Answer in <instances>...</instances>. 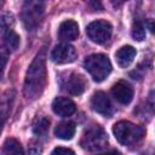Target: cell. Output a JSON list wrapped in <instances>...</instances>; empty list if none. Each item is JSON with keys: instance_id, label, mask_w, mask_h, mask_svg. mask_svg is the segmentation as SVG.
Instances as JSON below:
<instances>
[{"instance_id": "cell-1", "label": "cell", "mask_w": 155, "mask_h": 155, "mask_svg": "<svg viewBox=\"0 0 155 155\" xmlns=\"http://www.w3.org/2000/svg\"><path fill=\"white\" fill-rule=\"evenodd\" d=\"M46 85V52L42 48L31 62L25 74L23 93L27 99L39 98Z\"/></svg>"}, {"instance_id": "cell-2", "label": "cell", "mask_w": 155, "mask_h": 155, "mask_svg": "<svg viewBox=\"0 0 155 155\" xmlns=\"http://www.w3.org/2000/svg\"><path fill=\"white\" fill-rule=\"evenodd\" d=\"M113 133L121 145H133L144 136V128L130 121H119L113 126Z\"/></svg>"}, {"instance_id": "cell-3", "label": "cell", "mask_w": 155, "mask_h": 155, "mask_svg": "<svg viewBox=\"0 0 155 155\" xmlns=\"http://www.w3.org/2000/svg\"><path fill=\"white\" fill-rule=\"evenodd\" d=\"M84 68L97 82L103 81L111 71V63L108 56L103 53H93L84 61Z\"/></svg>"}, {"instance_id": "cell-4", "label": "cell", "mask_w": 155, "mask_h": 155, "mask_svg": "<svg viewBox=\"0 0 155 155\" xmlns=\"http://www.w3.org/2000/svg\"><path fill=\"white\" fill-rule=\"evenodd\" d=\"M44 4L41 0H25L21 11V18L28 30H34L40 24L44 16Z\"/></svg>"}, {"instance_id": "cell-5", "label": "cell", "mask_w": 155, "mask_h": 155, "mask_svg": "<svg viewBox=\"0 0 155 155\" xmlns=\"http://www.w3.org/2000/svg\"><path fill=\"white\" fill-rule=\"evenodd\" d=\"M80 145H81V148H84L85 150H88V151L102 150L108 145V136L101 126H98V125L91 126L82 134Z\"/></svg>"}, {"instance_id": "cell-6", "label": "cell", "mask_w": 155, "mask_h": 155, "mask_svg": "<svg viewBox=\"0 0 155 155\" xmlns=\"http://www.w3.org/2000/svg\"><path fill=\"white\" fill-rule=\"evenodd\" d=\"M59 85L63 91H65L68 94H71V96L82 94L87 87V82H86L85 78L82 75L73 73V71L62 74L59 78Z\"/></svg>"}, {"instance_id": "cell-7", "label": "cell", "mask_w": 155, "mask_h": 155, "mask_svg": "<svg viewBox=\"0 0 155 155\" xmlns=\"http://www.w3.org/2000/svg\"><path fill=\"white\" fill-rule=\"evenodd\" d=\"M111 33H113L111 24L103 19L93 21L86 27V34L88 39L94 44H99V45L107 42L110 39Z\"/></svg>"}, {"instance_id": "cell-8", "label": "cell", "mask_w": 155, "mask_h": 155, "mask_svg": "<svg viewBox=\"0 0 155 155\" xmlns=\"http://www.w3.org/2000/svg\"><path fill=\"white\" fill-rule=\"evenodd\" d=\"M78 53L74 46L69 44H59L53 47L50 53V59L56 64H67L76 59Z\"/></svg>"}, {"instance_id": "cell-9", "label": "cell", "mask_w": 155, "mask_h": 155, "mask_svg": "<svg viewBox=\"0 0 155 155\" xmlns=\"http://www.w3.org/2000/svg\"><path fill=\"white\" fill-rule=\"evenodd\" d=\"M111 94L120 104H130L133 99V88L126 81H117L111 87Z\"/></svg>"}, {"instance_id": "cell-10", "label": "cell", "mask_w": 155, "mask_h": 155, "mask_svg": "<svg viewBox=\"0 0 155 155\" xmlns=\"http://www.w3.org/2000/svg\"><path fill=\"white\" fill-rule=\"evenodd\" d=\"M91 107L96 113L101 115L110 116L113 114V105L110 103V99L102 91H97L93 93V96L91 97Z\"/></svg>"}, {"instance_id": "cell-11", "label": "cell", "mask_w": 155, "mask_h": 155, "mask_svg": "<svg viewBox=\"0 0 155 155\" xmlns=\"http://www.w3.org/2000/svg\"><path fill=\"white\" fill-rule=\"evenodd\" d=\"M52 110L58 116L65 117V116L73 115L76 111V105H75V103L70 98H67V97H57L52 102Z\"/></svg>"}, {"instance_id": "cell-12", "label": "cell", "mask_w": 155, "mask_h": 155, "mask_svg": "<svg viewBox=\"0 0 155 155\" xmlns=\"http://www.w3.org/2000/svg\"><path fill=\"white\" fill-rule=\"evenodd\" d=\"M58 36L64 41H73L79 36V25L73 19H67L58 28Z\"/></svg>"}, {"instance_id": "cell-13", "label": "cell", "mask_w": 155, "mask_h": 155, "mask_svg": "<svg viewBox=\"0 0 155 155\" xmlns=\"http://www.w3.org/2000/svg\"><path fill=\"white\" fill-rule=\"evenodd\" d=\"M136 48L130 46V45H126V46H122L120 47L116 53H115V57H116V62L117 64L121 67V68H127L134 59L136 57Z\"/></svg>"}, {"instance_id": "cell-14", "label": "cell", "mask_w": 155, "mask_h": 155, "mask_svg": "<svg viewBox=\"0 0 155 155\" xmlns=\"http://www.w3.org/2000/svg\"><path fill=\"white\" fill-rule=\"evenodd\" d=\"M75 131H76V126L73 121H63V122H59L56 126L54 136L57 138L68 140V139H71L74 137Z\"/></svg>"}, {"instance_id": "cell-15", "label": "cell", "mask_w": 155, "mask_h": 155, "mask_svg": "<svg viewBox=\"0 0 155 155\" xmlns=\"http://www.w3.org/2000/svg\"><path fill=\"white\" fill-rule=\"evenodd\" d=\"M4 45L6 46V50L7 51H16L19 46V35L12 30V29H8L4 33Z\"/></svg>"}, {"instance_id": "cell-16", "label": "cell", "mask_w": 155, "mask_h": 155, "mask_svg": "<svg viewBox=\"0 0 155 155\" xmlns=\"http://www.w3.org/2000/svg\"><path fill=\"white\" fill-rule=\"evenodd\" d=\"M2 151H4L5 154H8V155H10V154H13V155H19V154H21V155H22V154L24 153V150H23L21 143H19L17 139H15V138H8V139L5 140Z\"/></svg>"}, {"instance_id": "cell-17", "label": "cell", "mask_w": 155, "mask_h": 155, "mask_svg": "<svg viewBox=\"0 0 155 155\" xmlns=\"http://www.w3.org/2000/svg\"><path fill=\"white\" fill-rule=\"evenodd\" d=\"M50 127V120L46 116H38L33 122V133L36 136H42L47 132Z\"/></svg>"}, {"instance_id": "cell-18", "label": "cell", "mask_w": 155, "mask_h": 155, "mask_svg": "<svg viewBox=\"0 0 155 155\" xmlns=\"http://www.w3.org/2000/svg\"><path fill=\"white\" fill-rule=\"evenodd\" d=\"M132 36H133V39L137 40V41H142V40H144V38H145V29H144V25H143L139 21H137V22L133 23V27H132Z\"/></svg>"}, {"instance_id": "cell-19", "label": "cell", "mask_w": 155, "mask_h": 155, "mask_svg": "<svg viewBox=\"0 0 155 155\" xmlns=\"http://www.w3.org/2000/svg\"><path fill=\"white\" fill-rule=\"evenodd\" d=\"M13 24V17L11 15H4L0 17V31H6Z\"/></svg>"}, {"instance_id": "cell-20", "label": "cell", "mask_w": 155, "mask_h": 155, "mask_svg": "<svg viewBox=\"0 0 155 155\" xmlns=\"http://www.w3.org/2000/svg\"><path fill=\"white\" fill-rule=\"evenodd\" d=\"M7 61H8V51L4 47H0V80L2 78V74H4L5 67L7 64Z\"/></svg>"}, {"instance_id": "cell-21", "label": "cell", "mask_w": 155, "mask_h": 155, "mask_svg": "<svg viewBox=\"0 0 155 155\" xmlns=\"http://www.w3.org/2000/svg\"><path fill=\"white\" fill-rule=\"evenodd\" d=\"M52 154L53 155H56V154H74V150H71V149H69V148H63V147H58V148H56V149H53L52 150Z\"/></svg>"}, {"instance_id": "cell-22", "label": "cell", "mask_w": 155, "mask_h": 155, "mask_svg": "<svg viewBox=\"0 0 155 155\" xmlns=\"http://www.w3.org/2000/svg\"><path fill=\"white\" fill-rule=\"evenodd\" d=\"M125 0H111V2L114 4V6H119L120 4H122Z\"/></svg>"}, {"instance_id": "cell-23", "label": "cell", "mask_w": 155, "mask_h": 155, "mask_svg": "<svg viewBox=\"0 0 155 155\" xmlns=\"http://www.w3.org/2000/svg\"><path fill=\"white\" fill-rule=\"evenodd\" d=\"M2 5H4V0H0V8L2 7Z\"/></svg>"}, {"instance_id": "cell-24", "label": "cell", "mask_w": 155, "mask_h": 155, "mask_svg": "<svg viewBox=\"0 0 155 155\" xmlns=\"http://www.w3.org/2000/svg\"><path fill=\"white\" fill-rule=\"evenodd\" d=\"M1 125H2V122H0V132H1V127H2Z\"/></svg>"}]
</instances>
